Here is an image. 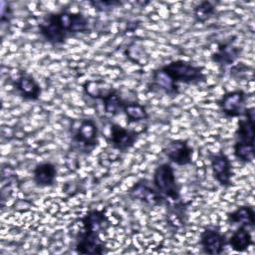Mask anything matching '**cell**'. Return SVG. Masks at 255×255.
Here are the masks:
<instances>
[{
	"label": "cell",
	"mask_w": 255,
	"mask_h": 255,
	"mask_svg": "<svg viewBox=\"0 0 255 255\" xmlns=\"http://www.w3.org/2000/svg\"><path fill=\"white\" fill-rule=\"evenodd\" d=\"M161 70L167 74L175 83L198 84L206 81V75L203 68L195 66L187 61L175 60L161 67Z\"/></svg>",
	"instance_id": "obj_1"
},
{
	"label": "cell",
	"mask_w": 255,
	"mask_h": 255,
	"mask_svg": "<svg viewBox=\"0 0 255 255\" xmlns=\"http://www.w3.org/2000/svg\"><path fill=\"white\" fill-rule=\"evenodd\" d=\"M153 183L157 191L165 197L176 201L179 199V188L174 170L169 163L158 165L153 173Z\"/></svg>",
	"instance_id": "obj_2"
},
{
	"label": "cell",
	"mask_w": 255,
	"mask_h": 255,
	"mask_svg": "<svg viewBox=\"0 0 255 255\" xmlns=\"http://www.w3.org/2000/svg\"><path fill=\"white\" fill-rule=\"evenodd\" d=\"M39 30L45 40L53 45L64 43L68 34L63 25L60 12L46 16L39 24Z\"/></svg>",
	"instance_id": "obj_3"
},
{
	"label": "cell",
	"mask_w": 255,
	"mask_h": 255,
	"mask_svg": "<svg viewBox=\"0 0 255 255\" xmlns=\"http://www.w3.org/2000/svg\"><path fill=\"white\" fill-rule=\"evenodd\" d=\"M76 251L79 254H103L106 252V245L100 237V232L84 229L80 233L76 244Z\"/></svg>",
	"instance_id": "obj_4"
},
{
	"label": "cell",
	"mask_w": 255,
	"mask_h": 255,
	"mask_svg": "<svg viewBox=\"0 0 255 255\" xmlns=\"http://www.w3.org/2000/svg\"><path fill=\"white\" fill-rule=\"evenodd\" d=\"M246 94L242 90L226 93L219 101L221 112L230 118L240 117L245 111Z\"/></svg>",
	"instance_id": "obj_5"
},
{
	"label": "cell",
	"mask_w": 255,
	"mask_h": 255,
	"mask_svg": "<svg viewBox=\"0 0 255 255\" xmlns=\"http://www.w3.org/2000/svg\"><path fill=\"white\" fill-rule=\"evenodd\" d=\"M164 154L168 159L177 165L189 164L192 160L193 148L186 140L174 139L171 140L163 149Z\"/></svg>",
	"instance_id": "obj_6"
},
{
	"label": "cell",
	"mask_w": 255,
	"mask_h": 255,
	"mask_svg": "<svg viewBox=\"0 0 255 255\" xmlns=\"http://www.w3.org/2000/svg\"><path fill=\"white\" fill-rule=\"evenodd\" d=\"M73 140L88 148L96 146L99 143V130L95 121L83 120L73 135Z\"/></svg>",
	"instance_id": "obj_7"
},
{
	"label": "cell",
	"mask_w": 255,
	"mask_h": 255,
	"mask_svg": "<svg viewBox=\"0 0 255 255\" xmlns=\"http://www.w3.org/2000/svg\"><path fill=\"white\" fill-rule=\"evenodd\" d=\"M210 163L214 179L222 186H229L232 176V165L229 158L223 152H219L211 156Z\"/></svg>",
	"instance_id": "obj_8"
},
{
	"label": "cell",
	"mask_w": 255,
	"mask_h": 255,
	"mask_svg": "<svg viewBox=\"0 0 255 255\" xmlns=\"http://www.w3.org/2000/svg\"><path fill=\"white\" fill-rule=\"evenodd\" d=\"M137 138V132L123 128L120 125L113 124L111 126L110 142L114 148L126 151L132 147Z\"/></svg>",
	"instance_id": "obj_9"
},
{
	"label": "cell",
	"mask_w": 255,
	"mask_h": 255,
	"mask_svg": "<svg viewBox=\"0 0 255 255\" xmlns=\"http://www.w3.org/2000/svg\"><path fill=\"white\" fill-rule=\"evenodd\" d=\"M200 243L205 253L220 254L226 244L225 236L217 230L205 229L200 235Z\"/></svg>",
	"instance_id": "obj_10"
},
{
	"label": "cell",
	"mask_w": 255,
	"mask_h": 255,
	"mask_svg": "<svg viewBox=\"0 0 255 255\" xmlns=\"http://www.w3.org/2000/svg\"><path fill=\"white\" fill-rule=\"evenodd\" d=\"M14 85L16 90L25 100L37 101L41 95V88L39 84L30 75H20L15 81Z\"/></svg>",
	"instance_id": "obj_11"
},
{
	"label": "cell",
	"mask_w": 255,
	"mask_h": 255,
	"mask_svg": "<svg viewBox=\"0 0 255 255\" xmlns=\"http://www.w3.org/2000/svg\"><path fill=\"white\" fill-rule=\"evenodd\" d=\"M129 196L132 199H137L150 205L160 204L163 199L159 192H156L154 189L149 187L143 180L138 181L130 188Z\"/></svg>",
	"instance_id": "obj_12"
},
{
	"label": "cell",
	"mask_w": 255,
	"mask_h": 255,
	"mask_svg": "<svg viewBox=\"0 0 255 255\" xmlns=\"http://www.w3.org/2000/svg\"><path fill=\"white\" fill-rule=\"evenodd\" d=\"M60 15L67 33L77 34L89 31V20L82 13L62 11Z\"/></svg>",
	"instance_id": "obj_13"
},
{
	"label": "cell",
	"mask_w": 255,
	"mask_h": 255,
	"mask_svg": "<svg viewBox=\"0 0 255 255\" xmlns=\"http://www.w3.org/2000/svg\"><path fill=\"white\" fill-rule=\"evenodd\" d=\"M242 52V48H238L233 45V42L229 41L218 46L217 51L212 54L211 59L219 66H228L233 64Z\"/></svg>",
	"instance_id": "obj_14"
},
{
	"label": "cell",
	"mask_w": 255,
	"mask_h": 255,
	"mask_svg": "<svg viewBox=\"0 0 255 255\" xmlns=\"http://www.w3.org/2000/svg\"><path fill=\"white\" fill-rule=\"evenodd\" d=\"M57 175V169L51 162H42L38 164L33 171L34 182L38 186H50L54 183Z\"/></svg>",
	"instance_id": "obj_15"
},
{
	"label": "cell",
	"mask_w": 255,
	"mask_h": 255,
	"mask_svg": "<svg viewBox=\"0 0 255 255\" xmlns=\"http://www.w3.org/2000/svg\"><path fill=\"white\" fill-rule=\"evenodd\" d=\"M151 87L171 96L178 94L177 84H175L170 77L161 70V68L153 71L151 76Z\"/></svg>",
	"instance_id": "obj_16"
},
{
	"label": "cell",
	"mask_w": 255,
	"mask_h": 255,
	"mask_svg": "<svg viewBox=\"0 0 255 255\" xmlns=\"http://www.w3.org/2000/svg\"><path fill=\"white\" fill-rule=\"evenodd\" d=\"M97 99L102 100L105 113L111 116H116L121 113V111L124 110V106L126 104L120 95L113 90H109L108 92L101 94Z\"/></svg>",
	"instance_id": "obj_17"
},
{
	"label": "cell",
	"mask_w": 255,
	"mask_h": 255,
	"mask_svg": "<svg viewBox=\"0 0 255 255\" xmlns=\"http://www.w3.org/2000/svg\"><path fill=\"white\" fill-rule=\"evenodd\" d=\"M253 243L252 236L247 226L240 225L231 235L229 239V245L234 251L244 252Z\"/></svg>",
	"instance_id": "obj_18"
},
{
	"label": "cell",
	"mask_w": 255,
	"mask_h": 255,
	"mask_svg": "<svg viewBox=\"0 0 255 255\" xmlns=\"http://www.w3.org/2000/svg\"><path fill=\"white\" fill-rule=\"evenodd\" d=\"M82 223L84 229L100 232L109 226V220L103 211L91 210L83 218Z\"/></svg>",
	"instance_id": "obj_19"
},
{
	"label": "cell",
	"mask_w": 255,
	"mask_h": 255,
	"mask_svg": "<svg viewBox=\"0 0 255 255\" xmlns=\"http://www.w3.org/2000/svg\"><path fill=\"white\" fill-rule=\"evenodd\" d=\"M228 221L232 224L240 223L247 227H254L255 212L251 206H240L228 214Z\"/></svg>",
	"instance_id": "obj_20"
},
{
	"label": "cell",
	"mask_w": 255,
	"mask_h": 255,
	"mask_svg": "<svg viewBox=\"0 0 255 255\" xmlns=\"http://www.w3.org/2000/svg\"><path fill=\"white\" fill-rule=\"evenodd\" d=\"M123 112L126 114L128 123H137L148 119V114L145 108L137 102L126 103Z\"/></svg>",
	"instance_id": "obj_21"
},
{
	"label": "cell",
	"mask_w": 255,
	"mask_h": 255,
	"mask_svg": "<svg viewBox=\"0 0 255 255\" xmlns=\"http://www.w3.org/2000/svg\"><path fill=\"white\" fill-rule=\"evenodd\" d=\"M215 12V8L209 1H202L193 9V14L196 21L204 23Z\"/></svg>",
	"instance_id": "obj_22"
},
{
	"label": "cell",
	"mask_w": 255,
	"mask_h": 255,
	"mask_svg": "<svg viewBox=\"0 0 255 255\" xmlns=\"http://www.w3.org/2000/svg\"><path fill=\"white\" fill-rule=\"evenodd\" d=\"M90 4L99 11H110L114 8L122 5V2L120 1H91Z\"/></svg>",
	"instance_id": "obj_23"
},
{
	"label": "cell",
	"mask_w": 255,
	"mask_h": 255,
	"mask_svg": "<svg viewBox=\"0 0 255 255\" xmlns=\"http://www.w3.org/2000/svg\"><path fill=\"white\" fill-rule=\"evenodd\" d=\"M12 17V10L5 1H1V22H9Z\"/></svg>",
	"instance_id": "obj_24"
}]
</instances>
